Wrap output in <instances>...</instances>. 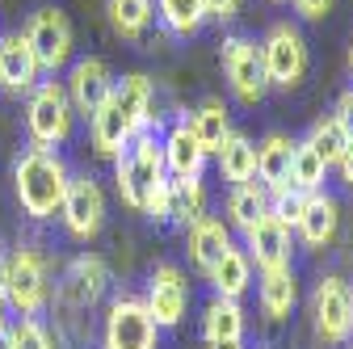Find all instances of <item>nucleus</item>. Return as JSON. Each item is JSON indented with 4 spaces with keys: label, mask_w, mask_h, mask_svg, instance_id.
Masks as SVG:
<instances>
[{
    "label": "nucleus",
    "mask_w": 353,
    "mask_h": 349,
    "mask_svg": "<svg viewBox=\"0 0 353 349\" xmlns=\"http://www.w3.org/2000/svg\"><path fill=\"white\" fill-rule=\"evenodd\" d=\"M156 89H152V80L143 72H130L122 80H114V89L105 97V106L88 118V135H93V152L97 156H118L135 135H143V130H152L156 114Z\"/></svg>",
    "instance_id": "1"
},
{
    "label": "nucleus",
    "mask_w": 353,
    "mask_h": 349,
    "mask_svg": "<svg viewBox=\"0 0 353 349\" xmlns=\"http://www.w3.org/2000/svg\"><path fill=\"white\" fill-rule=\"evenodd\" d=\"M68 181L72 172L63 164V156L55 148H38L30 143L17 164H13V190H17V202L30 219H55L59 206H63V194H68Z\"/></svg>",
    "instance_id": "2"
},
{
    "label": "nucleus",
    "mask_w": 353,
    "mask_h": 349,
    "mask_svg": "<svg viewBox=\"0 0 353 349\" xmlns=\"http://www.w3.org/2000/svg\"><path fill=\"white\" fill-rule=\"evenodd\" d=\"M168 177L164 172V152H160V139L152 130L135 135L118 156H114V181H118V194L130 210H143L148 194Z\"/></svg>",
    "instance_id": "3"
},
{
    "label": "nucleus",
    "mask_w": 353,
    "mask_h": 349,
    "mask_svg": "<svg viewBox=\"0 0 353 349\" xmlns=\"http://www.w3.org/2000/svg\"><path fill=\"white\" fill-rule=\"evenodd\" d=\"M26 130L38 148H59L72 139L76 130V110H72V97L63 89V80H38L30 89V101H26Z\"/></svg>",
    "instance_id": "4"
},
{
    "label": "nucleus",
    "mask_w": 353,
    "mask_h": 349,
    "mask_svg": "<svg viewBox=\"0 0 353 349\" xmlns=\"http://www.w3.org/2000/svg\"><path fill=\"white\" fill-rule=\"evenodd\" d=\"M261 68H265V80L274 89H299L307 80V68H312V51H307V38L299 34V26L282 21L265 34L261 42Z\"/></svg>",
    "instance_id": "5"
},
{
    "label": "nucleus",
    "mask_w": 353,
    "mask_h": 349,
    "mask_svg": "<svg viewBox=\"0 0 353 349\" xmlns=\"http://www.w3.org/2000/svg\"><path fill=\"white\" fill-rule=\"evenodd\" d=\"M26 42H30V51L42 68V76H59L68 63H72V47H76V34H72V21L59 5H42L30 13L26 21Z\"/></svg>",
    "instance_id": "6"
},
{
    "label": "nucleus",
    "mask_w": 353,
    "mask_h": 349,
    "mask_svg": "<svg viewBox=\"0 0 353 349\" xmlns=\"http://www.w3.org/2000/svg\"><path fill=\"white\" fill-rule=\"evenodd\" d=\"M51 303V266L34 244L9 252V308L17 316H38Z\"/></svg>",
    "instance_id": "7"
},
{
    "label": "nucleus",
    "mask_w": 353,
    "mask_h": 349,
    "mask_svg": "<svg viewBox=\"0 0 353 349\" xmlns=\"http://www.w3.org/2000/svg\"><path fill=\"white\" fill-rule=\"evenodd\" d=\"M105 290H110V266L97 252H80L76 261H68V270L59 274L51 299H55L59 312L80 316V312H93Z\"/></svg>",
    "instance_id": "8"
},
{
    "label": "nucleus",
    "mask_w": 353,
    "mask_h": 349,
    "mask_svg": "<svg viewBox=\"0 0 353 349\" xmlns=\"http://www.w3.org/2000/svg\"><path fill=\"white\" fill-rule=\"evenodd\" d=\"M101 349H160V324L143 299L118 295L101 324Z\"/></svg>",
    "instance_id": "9"
},
{
    "label": "nucleus",
    "mask_w": 353,
    "mask_h": 349,
    "mask_svg": "<svg viewBox=\"0 0 353 349\" xmlns=\"http://www.w3.org/2000/svg\"><path fill=\"white\" fill-rule=\"evenodd\" d=\"M223 76L232 84L236 101L244 106H261L265 93H270V80H265V68H261V47L248 34L223 38Z\"/></svg>",
    "instance_id": "10"
},
{
    "label": "nucleus",
    "mask_w": 353,
    "mask_h": 349,
    "mask_svg": "<svg viewBox=\"0 0 353 349\" xmlns=\"http://www.w3.org/2000/svg\"><path fill=\"white\" fill-rule=\"evenodd\" d=\"M312 316H316V337L324 345H349V337H353V290L345 278H336V274L320 278Z\"/></svg>",
    "instance_id": "11"
},
{
    "label": "nucleus",
    "mask_w": 353,
    "mask_h": 349,
    "mask_svg": "<svg viewBox=\"0 0 353 349\" xmlns=\"http://www.w3.org/2000/svg\"><path fill=\"white\" fill-rule=\"evenodd\" d=\"M59 219H63L72 240H93L105 228V194H101L97 177H72L68 181Z\"/></svg>",
    "instance_id": "12"
},
{
    "label": "nucleus",
    "mask_w": 353,
    "mask_h": 349,
    "mask_svg": "<svg viewBox=\"0 0 353 349\" xmlns=\"http://www.w3.org/2000/svg\"><path fill=\"white\" fill-rule=\"evenodd\" d=\"M148 312H152V320L160 324V328H176L185 320V308H190V282H185V274L176 270V266H156L152 270V278H148Z\"/></svg>",
    "instance_id": "13"
},
{
    "label": "nucleus",
    "mask_w": 353,
    "mask_h": 349,
    "mask_svg": "<svg viewBox=\"0 0 353 349\" xmlns=\"http://www.w3.org/2000/svg\"><path fill=\"white\" fill-rule=\"evenodd\" d=\"M63 89H68V97H72V110H76V114L93 118V114L105 106L110 89H114V72H110V63H105V59L84 55V59H76V63H72V72H68V80H63Z\"/></svg>",
    "instance_id": "14"
},
{
    "label": "nucleus",
    "mask_w": 353,
    "mask_h": 349,
    "mask_svg": "<svg viewBox=\"0 0 353 349\" xmlns=\"http://www.w3.org/2000/svg\"><path fill=\"white\" fill-rule=\"evenodd\" d=\"M244 257L261 274L290 266V228H282L274 215H261V219L244 232Z\"/></svg>",
    "instance_id": "15"
},
{
    "label": "nucleus",
    "mask_w": 353,
    "mask_h": 349,
    "mask_svg": "<svg viewBox=\"0 0 353 349\" xmlns=\"http://www.w3.org/2000/svg\"><path fill=\"white\" fill-rule=\"evenodd\" d=\"M160 152H164V172L172 181H198L202 177V164H206V152L198 148L190 122H172L168 135L160 139Z\"/></svg>",
    "instance_id": "16"
},
{
    "label": "nucleus",
    "mask_w": 353,
    "mask_h": 349,
    "mask_svg": "<svg viewBox=\"0 0 353 349\" xmlns=\"http://www.w3.org/2000/svg\"><path fill=\"white\" fill-rule=\"evenodd\" d=\"M42 80V68L30 51V42L21 30L13 34H0V89H13V93H30L34 84Z\"/></svg>",
    "instance_id": "17"
},
{
    "label": "nucleus",
    "mask_w": 353,
    "mask_h": 349,
    "mask_svg": "<svg viewBox=\"0 0 353 349\" xmlns=\"http://www.w3.org/2000/svg\"><path fill=\"white\" fill-rule=\"evenodd\" d=\"M290 156H294V139L282 135V130H274V135H265L256 143V177L270 190V198L290 190Z\"/></svg>",
    "instance_id": "18"
},
{
    "label": "nucleus",
    "mask_w": 353,
    "mask_h": 349,
    "mask_svg": "<svg viewBox=\"0 0 353 349\" xmlns=\"http://www.w3.org/2000/svg\"><path fill=\"white\" fill-rule=\"evenodd\" d=\"M341 232V202L332 194H307V210L299 219V236L307 248H328Z\"/></svg>",
    "instance_id": "19"
},
{
    "label": "nucleus",
    "mask_w": 353,
    "mask_h": 349,
    "mask_svg": "<svg viewBox=\"0 0 353 349\" xmlns=\"http://www.w3.org/2000/svg\"><path fill=\"white\" fill-rule=\"evenodd\" d=\"M232 248V232L223 219H214V215H206V219L190 223V257H194V266L202 274H210L219 266V257H223Z\"/></svg>",
    "instance_id": "20"
},
{
    "label": "nucleus",
    "mask_w": 353,
    "mask_h": 349,
    "mask_svg": "<svg viewBox=\"0 0 353 349\" xmlns=\"http://www.w3.org/2000/svg\"><path fill=\"white\" fill-rule=\"evenodd\" d=\"M185 122H190L194 139H198V148H202L206 156H214L219 148H223V139L232 135V114H228V106L219 101V97H206Z\"/></svg>",
    "instance_id": "21"
},
{
    "label": "nucleus",
    "mask_w": 353,
    "mask_h": 349,
    "mask_svg": "<svg viewBox=\"0 0 353 349\" xmlns=\"http://www.w3.org/2000/svg\"><path fill=\"white\" fill-rule=\"evenodd\" d=\"M261 312L270 316V320H286L294 312V303H299V282H294V270L282 266V270H265L261 274Z\"/></svg>",
    "instance_id": "22"
},
{
    "label": "nucleus",
    "mask_w": 353,
    "mask_h": 349,
    "mask_svg": "<svg viewBox=\"0 0 353 349\" xmlns=\"http://www.w3.org/2000/svg\"><path fill=\"white\" fill-rule=\"evenodd\" d=\"M206 278H210V286H214L219 299H240V295L252 286V261L244 257V248L232 244L223 257H219V266H214Z\"/></svg>",
    "instance_id": "23"
},
{
    "label": "nucleus",
    "mask_w": 353,
    "mask_h": 349,
    "mask_svg": "<svg viewBox=\"0 0 353 349\" xmlns=\"http://www.w3.org/2000/svg\"><path fill=\"white\" fill-rule=\"evenodd\" d=\"M214 160H219L223 181H232V186L256 177V143H252L248 135H240V130H232V135L223 139V148L214 152Z\"/></svg>",
    "instance_id": "24"
},
{
    "label": "nucleus",
    "mask_w": 353,
    "mask_h": 349,
    "mask_svg": "<svg viewBox=\"0 0 353 349\" xmlns=\"http://www.w3.org/2000/svg\"><path fill=\"white\" fill-rule=\"evenodd\" d=\"M261 215H270V190H265L261 181L232 186V194H228V223L240 228V232H248Z\"/></svg>",
    "instance_id": "25"
},
{
    "label": "nucleus",
    "mask_w": 353,
    "mask_h": 349,
    "mask_svg": "<svg viewBox=\"0 0 353 349\" xmlns=\"http://www.w3.org/2000/svg\"><path fill=\"white\" fill-rule=\"evenodd\" d=\"M202 332H206V345L214 341H244V308L240 299H210V308L202 316Z\"/></svg>",
    "instance_id": "26"
},
{
    "label": "nucleus",
    "mask_w": 353,
    "mask_h": 349,
    "mask_svg": "<svg viewBox=\"0 0 353 349\" xmlns=\"http://www.w3.org/2000/svg\"><path fill=\"white\" fill-rule=\"evenodd\" d=\"M110 13V26L130 38V42H139L148 30H152V17H156V0H110L105 5Z\"/></svg>",
    "instance_id": "27"
},
{
    "label": "nucleus",
    "mask_w": 353,
    "mask_h": 349,
    "mask_svg": "<svg viewBox=\"0 0 353 349\" xmlns=\"http://www.w3.org/2000/svg\"><path fill=\"white\" fill-rule=\"evenodd\" d=\"M324 177H328V164L320 160V152L312 143H299L294 139V156H290V190L299 194H320L324 190Z\"/></svg>",
    "instance_id": "28"
},
{
    "label": "nucleus",
    "mask_w": 353,
    "mask_h": 349,
    "mask_svg": "<svg viewBox=\"0 0 353 349\" xmlns=\"http://www.w3.org/2000/svg\"><path fill=\"white\" fill-rule=\"evenodd\" d=\"M156 13H160V21L168 26V34L190 38V34H198L202 21H206V0H156Z\"/></svg>",
    "instance_id": "29"
},
{
    "label": "nucleus",
    "mask_w": 353,
    "mask_h": 349,
    "mask_svg": "<svg viewBox=\"0 0 353 349\" xmlns=\"http://www.w3.org/2000/svg\"><path fill=\"white\" fill-rule=\"evenodd\" d=\"M168 219L185 223V228L206 219V186H202V177L198 181H172V210H168Z\"/></svg>",
    "instance_id": "30"
},
{
    "label": "nucleus",
    "mask_w": 353,
    "mask_h": 349,
    "mask_svg": "<svg viewBox=\"0 0 353 349\" xmlns=\"http://www.w3.org/2000/svg\"><path fill=\"white\" fill-rule=\"evenodd\" d=\"M307 143H312V148L320 152V160L332 168V164L341 160V152L349 148V135H345V126L336 122V114H328V118H316V122H312V135H307Z\"/></svg>",
    "instance_id": "31"
},
{
    "label": "nucleus",
    "mask_w": 353,
    "mask_h": 349,
    "mask_svg": "<svg viewBox=\"0 0 353 349\" xmlns=\"http://www.w3.org/2000/svg\"><path fill=\"white\" fill-rule=\"evenodd\" d=\"M9 332H13V349H55L51 332L42 328V320H38V316H21Z\"/></svg>",
    "instance_id": "32"
},
{
    "label": "nucleus",
    "mask_w": 353,
    "mask_h": 349,
    "mask_svg": "<svg viewBox=\"0 0 353 349\" xmlns=\"http://www.w3.org/2000/svg\"><path fill=\"white\" fill-rule=\"evenodd\" d=\"M303 210H307V194H299V190H282V194L270 198V215L282 228H299Z\"/></svg>",
    "instance_id": "33"
},
{
    "label": "nucleus",
    "mask_w": 353,
    "mask_h": 349,
    "mask_svg": "<svg viewBox=\"0 0 353 349\" xmlns=\"http://www.w3.org/2000/svg\"><path fill=\"white\" fill-rule=\"evenodd\" d=\"M240 5H244V0H206V17H214V21H232V17L240 13Z\"/></svg>",
    "instance_id": "34"
},
{
    "label": "nucleus",
    "mask_w": 353,
    "mask_h": 349,
    "mask_svg": "<svg viewBox=\"0 0 353 349\" xmlns=\"http://www.w3.org/2000/svg\"><path fill=\"white\" fill-rule=\"evenodd\" d=\"M332 114H336V122L345 126V135L353 139V89H345V93L336 97V110H332Z\"/></svg>",
    "instance_id": "35"
},
{
    "label": "nucleus",
    "mask_w": 353,
    "mask_h": 349,
    "mask_svg": "<svg viewBox=\"0 0 353 349\" xmlns=\"http://www.w3.org/2000/svg\"><path fill=\"white\" fill-rule=\"evenodd\" d=\"M294 9H299V17H307V21H320V17H328L332 0H294Z\"/></svg>",
    "instance_id": "36"
},
{
    "label": "nucleus",
    "mask_w": 353,
    "mask_h": 349,
    "mask_svg": "<svg viewBox=\"0 0 353 349\" xmlns=\"http://www.w3.org/2000/svg\"><path fill=\"white\" fill-rule=\"evenodd\" d=\"M336 168H341V181L353 190V139H349V148L341 152V160H336Z\"/></svg>",
    "instance_id": "37"
},
{
    "label": "nucleus",
    "mask_w": 353,
    "mask_h": 349,
    "mask_svg": "<svg viewBox=\"0 0 353 349\" xmlns=\"http://www.w3.org/2000/svg\"><path fill=\"white\" fill-rule=\"evenodd\" d=\"M9 303V257L0 252V308Z\"/></svg>",
    "instance_id": "38"
},
{
    "label": "nucleus",
    "mask_w": 353,
    "mask_h": 349,
    "mask_svg": "<svg viewBox=\"0 0 353 349\" xmlns=\"http://www.w3.org/2000/svg\"><path fill=\"white\" fill-rule=\"evenodd\" d=\"M0 349H13V332H9L5 320H0Z\"/></svg>",
    "instance_id": "39"
},
{
    "label": "nucleus",
    "mask_w": 353,
    "mask_h": 349,
    "mask_svg": "<svg viewBox=\"0 0 353 349\" xmlns=\"http://www.w3.org/2000/svg\"><path fill=\"white\" fill-rule=\"evenodd\" d=\"M206 349H244V341H214V345H206Z\"/></svg>",
    "instance_id": "40"
},
{
    "label": "nucleus",
    "mask_w": 353,
    "mask_h": 349,
    "mask_svg": "<svg viewBox=\"0 0 353 349\" xmlns=\"http://www.w3.org/2000/svg\"><path fill=\"white\" fill-rule=\"evenodd\" d=\"M349 72H353V42H349Z\"/></svg>",
    "instance_id": "41"
},
{
    "label": "nucleus",
    "mask_w": 353,
    "mask_h": 349,
    "mask_svg": "<svg viewBox=\"0 0 353 349\" xmlns=\"http://www.w3.org/2000/svg\"><path fill=\"white\" fill-rule=\"evenodd\" d=\"M0 320H5V316H0Z\"/></svg>",
    "instance_id": "42"
},
{
    "label": "nucleus",
    "mask_w": 353,
    "mask_h": 349,
    "mask_svg": "<svg viewBox=\"0 0 353 349\" xmlns=\"http://www.w3.org/2000/svg\"><path fill=\"white\" fill-rule=\"evenodd\" d=\"M349 290H353V286H349Z\"/></svg>",
    "instance_id": "43"
},
{
    "label": "nucleus",
    "mask_w": 353,
    "mask_h": 349,
    "mask_svg": "<svg viewBox=\"0 0 353 349\" xmlns=\"http://www.w3.org/2000/svg\"><path fill=\"white\" fill-rule=\"evenodd\" d=\"M349 349H353V345H349Z\"/></svg>",
    "instance_id": "44"
}]
</instances>
